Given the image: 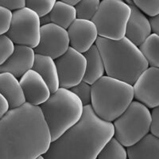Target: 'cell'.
<instances>
[{
	"label": "cell",
	"instance_id": "e575fe53",
	"mask_svg": "<svg viewBox=\"0 0 159 159\" xmlns=\"http://www.w3.org/2000/svg\"><path fill=\"white\" fill-rule=\"evenodd\" d=\"M36 159H45L43 157V156H40V157H38V158H36Z\"/></svg>",
	"mask_w": 159,
	"mask_h": 159
},
{
	"label": "cell",
	"instance_id": "e0dca14e",
	"mask_svg": "<svg viewBox=\"0 0 159 159\" xmlns=\"http://www.w3.org/2000/svg\"><path fill=\"white\" fill-rule=\"evenodd\" d=\"M32 70L42 76L51 93H54L60 88L57 70L53 59L47 56L35 54Z\"/></svg>",
	"mask_w": 159,
	"mask_h": 159
},
{
	"label": "cell",
	"instance_id": "83f0119b",
	"mask_svg": "<svg viewBox=\"0 0 159 159\" xmlns=\"http://www.w3.org/2000/svg\"><path fill=\"white\" fill-rule=\"evenodd\" d=\"M12 12L0 7V35L6 34L11 25Z\"/></svg>",
	"mask_w": 159,
	"mask_h": 159
},
{
	"label": "cell",
	"instance_id": "f1b7e54d",
	"mask_svg": "<svg viewBox=\"0 0 159 159\" xmlns=\"http://www.w3.org/2000/svg\"><path fill=\"white\" fill-rule=\"evenodd\" d=\"M150 131L152 135L159 138V107H154L150 112Z\"/></svg>",
	"mask_w": 159,
	"mask_h": 159
},
{
	"label": "cell",
	"instance_id": "4fadbf2b",
	"mask_svg": "<svg viewBox=\"0 0 159 159\" xmlns=\"http://www.w3.org/2000/svg\"><path fill=\"white\" fill-rule=\"evenodd\" d=\"M25 103L40 106L50 96L49 87L42 77L35 71L29 70L19 79Z\"/></svg>",
	"mask_w": 159,
	"mask_h": 159
},
{
	"label": "cell",
	"instance_id": "9c48e42d",
	"mask_svg": "<svg viewBox=\"0 0 159 159\" xmlns=\"http://www.w3.org/2000/svg\"><path fill=\"white\" fill-rule=\"evenodd\" d=\"M60 88L70 89L83 80L86 60L82 53L69 47L62 56L54 60Z\"/></svg>",
	"mask_w": 159,
	"mask_h": 159
},
{
	"label": "cell",
	"instance_id": "6da1fadb",
	"mask_svg": "<svg viewBox=\"0 0 159 159\" xmlns=\"http://www.w3.org/2000/svg\"><path fill=\"white\" fill-rule=\"evenodd\" d=\"M51 143L39 106L25 103L0 119V159H36Z\"/></svg>",
	"mask_w": 159,
	"mask_h": 159
},
{
	"label": "cell",
	"instance_id": "4316f807",
	"mask_svg": "<svg viewBox=\"0 0 159 159\" xmlns=\"http://www.w3.org/2000/svg\"><path fill=\"white\" fill-rule=\"evenodd\" d=\"M15 49V44L6 34L0 35V65L11 56Z\"/></svg>",
	"mask_w": 159,
	"mask_h": 159
},
{
	"label": "cell",
	"instance_id": "277c9868",
	"mask_svg": "<svg viewBox=\"0 0 159 159\" xmlns=\"http://www.w3.org/2000/svg\"><path fill=\"white\" fill-rule=\"evenodd\" d=\"M91 106L98 118L112 123L134 99L133 87L125 82L102 76L91 85Z\"/></svg>",
	"mask_w": 159,
	"mask_h": 159
},
{
	"label": "cell",
	"instance_id": "cb8c5ba5",
	"mask_svg": "<svg viewBox=\"0 0 159 159\" xmlns=\"http://www.w3.org/2000/svg\"><path fill=\"white\" fill-rule=\"evenodd\" d=\"M55 2V0H27L25 1V7L36 13L37 15L41 18L49 15Z\"/></svg>",
	"mask_w": 159,
	"mask_h": 159
},
{
	"label": "cell",
	"instance_id": "7a4b0ae2",
	"mask_svg": "<svg viewBox=\"0 0 159 159\" xmlns=\"http://www.w3.org/2000/svg\"><path fill=\"white\" fill-rule=\"evenodd\" d=\"M114 136L113 123L96 116L91 105L84 107L81 119L55 141L51 142L45 159H96Z\"/></svg>",
	"mask_w": 159,
	"mask_h": 159
},
{
	"label": "cell",
	"instance_id": "ffe728a7",
	"mask_svg": "<svg viewBox=\"0 0 159 159\" xmlns=\"http://www.w3.org/2000/svg\"><path fill=\"white\" fill-rule=\"evenodd\" d=\"M49 15L51 23L55 24L65 30H68L76 19L75 7L67 5L63 1H56Z\"/></svg>",
	"mask_w": 159,
	"mask_h": 159
},
{
	"label": "cell",
	"instance_id": "d6986e66",
	"mask_svg": "<svg viewBox=\"0 0 159 159\" xmlns=\"http://www.w3.org/2000/svg\"><path fill=\"white\" fill-rule=\"evenodd\" d=\"M83 55L86 60V68L83 80L92 85L104 76L105 69L103 60L96 45H92Z\"/></svg>",
	"mask_w": 159,
	"mask_h": 159
},
{
	"label": "cell",
	"instance_id": "7c38bea8",
	"mask_svg": "<svg viewBox=\"0 0 159 159\" xmlns=\"http://www.w3.org/2000/svg\"><path fill=\"white\" fill-rule=\"evenodd\" d=\"M69 47L80 53L87 52L95 45L98 38L97 30L92 21L76 18L67 30Z\"/></svg>",
	"mask_w": 159,
	"mask_h": 159
},
{
	"label": "cell",
	"instance_id": "5bb4252c",
	"mask_svg": "<svg viewBox=\"0 0 159 159\" xmlns=\"http://www.w3.org/2000/svg\"><path fill=\"white\" fill-rule=\"evenodd\" d=\"M34 57L35 52L32 48L15 45L11 56L0 65V73L9 72L19 80L25 72L32 69Z\"/></svg>",
	"mask_w": 159,
	"mask_h": 159
},
{
	"label": "cell",
	"instance_id": "4dcf8cb0",
	"mask_svg": "<svg viewBox=\"0 0 159 159\" xmlns=\"http://www.w3.org/2000/svg\"><path fill=\"white\" fill-rule=\"evenodd\" d=\"M149 23L151 29V33L159 36V15L150 17L149 19Z\"/></svg>",
	"mask_w": 159,
	"mask_h": 159
},
{
	"label": "cell",
	"instance_id": "1f68e13d",
	"mask_svg": "<svg viewBox=\"0 0 159 159\" xmlns=\"http://www.w3.org/2000/svg\"><path fill=\"white\" fill-rule=\"evenodd\" d=\"M9 111V105L5 98L0 95V119Z\"/></svg>",
	"mask_w": 159,
	"mask_h": 159
},
{
	"label": "cell",
	"instance_id": "ba28073f",
	"mask_svg": "<svg viewBox=\"0 0 159 159\" xmlns=\"http://www.w3.org/2000/svg\"><path fill=\"white\" fill-rule=\"evenodd\" d=\"M39 17L26 7L12 12L11 25L6 35L14 42L34 49L40 41Z\"/></svg>",
	"mask_w": 159,
	"mask_h": 159
},
{
	"label": "cell",
	"instance_id": "8992f818",
	"mask_svg": "<svg viewBox=\"0 0 159 159\" xmlns=\"http://www.w3.org/2000/svg\"><path fill=\"white\" fill-rule=\"evenodd\" d=\"M150 125V109L139 102L132 101L113 123V137L123 147H130L149 134Z\"/></svg>",
	"mask_w": 159,
	"mask_h": 159
},
{
	"label": "cell",
	"instance_id": "7402d4cb",
	"mask_svg": "<svg viewBox=\"0 0 159 159\" xmlns=\"http://www.w3.org/2000/svg\"><path fill=\"white\" fill-rule=\"evenodd\" d=\"M96 159H127V150L117 139L112 137L102 148Z\"/></svg>",
	"mask_w": 159,
	"mask_h": 159
},
{
	"label": "cell",
	"instance_id": "8fae6325",
	"mask_svg": "<svg viewBox=\"0 0 159 159\" xmlns=\"http://www.w3.org/2000/svg\"><path fill=\"white\" fill-rule=\"evenodd\" d=\"M133 87L134 99L148 108L159 106V69L148 67L137 79Z\"/></svg>",
	"mask_w": 159,
	"mask_h": 159
},
{
	"label": "cell",
	"instance_id": "ac0fdd59",
	"mask_svg": "<svg viewBox=\"0 0 159 159\" xmlns=\"http://www.w3.org/2000/svg\"><path fill=\"white\" fill-rule=\"evenodd\" d=\"M129 159H159V139L147 134L144 138L127 147Z\"/></svg>",
	"mask_w": 159,
	"mask_h": 159
},
{
	"label": "cell",
	"instance_id": "44dd1931",
	"mask_svg": "<svg viewBox=\"0 0 159 159\" xmlns=\"http://www.w3.org/2000/svg\"><path fill=\"white\" fill-rule=\"evenodd\" d=\"M139 51L147 60L149 67H159V36L151 34L139 45Z\"/></svg>",
	"mask_w": 159,
	"mask_h": 159
},
{
	"label": "cell",
	"instance_id": "d4e9b609",
	"mask_svg": "<svg viewBox=\"0 0 159 159\" xmlns=\"http://www.w3.org/2000/svg\"><path fill=\"white\" fill-rule=\"evenodd\" d=\"M69 90L74 93L81 101L83 106L91 104V85L82 80L74 87L71 88Z\"/></svg>",
	"mask_w": 159,
	"mask_h": 159
},
{
	"label": "cell",
	"instance_id": "52a82bcc",
	"mask_svg": "<svg viewBox=\"0 0 159 159\" xmlns=\"http://www.w3.org/2000/svg\"><path fill=\"white\" fill-rule=\"evenodd\" d=\"M130 15L128 4L121 0H103L92 22L96 25L98 37L118 41L125 37Z\"/></svg>",
	"mask_w": 159,
	"mask_h": 159
},
{
	"label": "cell",
	"instance_id": "5b68a950",
	"mask_svg": "<svg viewBox=\"0 0 159 159\" xmlns=\"http://www.w3.org/2000/svg\"><path fill=\"white\" fill-rule=\"evenodd\" d=\"M49 128L51 142L55 141L80 120L84 106L69 89L59 88L39 106Z\"/></svg>",
	"mask_w": 159,
	"mask_h": 159
},
{
	"label": "cell",
	"instance_id": "f546056e",
	"mask_svg": "<svg viewBox=\"0 0 159 159\" xmlns=\"http://www.w3.org/2000/svg\"><path fill=\"white\" fill-rule=\"evenodd\" d=\"M0 7L11 11L25 7V0H0Z\"/></svg>",
	"mask_w": 159,
	"mask_h": 159
},
{
	"label": "cell",
	"instance_id": "2e32d148",
	"mask_svg": "<svg viewBox=\"0 0 159 159\" xmlns=\"http://www.w3.org/2000/svg\"><path fill=\"white\" fill-rule=\"evenodd\" d=\"M0 95L9 105V110L21 107L25 103L19 80L9 72L0 73Z\"/></svg>",
	"mask_w": 159,
	"mask_h": 159
},
{
	"label": "cell",
	"instance_id": "484cf974",
	"mask_svg": "<svg viewBox=\"0 0 159 159\" xmlns=\"http://www.w3.org/2000/svg\"><path fill=\"white\" fill-rule=\"evenodd\" d=\"M136 7L146 15L150 17H154L159 15V1H143V0H134L133 1Z\"/></svg>",
	"mask_w": 159,
	"mask_h": 159
},
{
	"label": "cell",
	"instance_id": "9a60e30c",
	"mask_svg": "<svg viewBox=\"0 0 159 159\" xmlns=\"http://www.w3.org/2000/svg\"><path fill=\"white\" fill-rule=\"evenodd\" d=\"M126 2L130 7V15L126 26L125 38L139 47L152 34L149 19L136 7L133 1Z\"/></svg>",
	"mask_w": 159,
	"mask_h": 159
},
{
	"label": "cell",
	"instance_id": "836d02e7",
	"mask_svg": "<svg viewBox=\"0 0 159 159\" xmlns=\"http://www.w3.org/2000/svg\"><path fill=\"white\" fill-rule=\"evenodd\" d=\"M63 2H65V3L67 4V5H69L71 6V7H75L78 4L79 1H78V0H63Z\"/></svg>",
	"mask_w": 159,
	"mask_h": 159
},
{
	"label": "cell",
	"instance_id": "d6a6232c",
	"mask_svg": "<svg viewBox=\"0 0 159 159\" xmlns=\"http://www.w3.org/2000/svg\"><path fill=\"white\" fill-rule=\"evenodd\" d=\"M40 20V25L41 26H43V25H48V24L51 23V20L50 17H49V15H46L45 16H42L41 18H39Z\"/></svg>",
	"mask_w": 159,
	"mask_h": 159
},
{
	"label": "cell",
	"instance_id": "3957f363",
	"mask_svg": "<svg viewBox=\"0 0 159 159\" xmlns=\"http://www.w3.org/2000/svg\"><path fill=\"white\" fill-rule=\"evenodd\" d=\"M95 45L101 55L107 76L133 85L149 65L139 48L123 38L118 41L98 37Z\"/></svg>",
	"mask_w": 159,
	"mask_h": 159
},
{
	"label": "cell",
	"instance_id": "30bf717a",
	"mask_svg": "<svg viewBox=\"0 0 159 159\" xmlns=\"http://www.w3.org/2000/svg\"><path fill=\"white\" fill-rule=\"evenodd\" d=\"M69 48L67 30L52 23L41 26L39 43L34 49L35 54L47 56L56 60L62 56Z\"/></svg>",
	"mask_w": 159,
	"mask_h": 159
},
{
	"label": "cell",
	"instance_id": "603a6c76",
	"mask_svg": "<svg viewBox=\"0 0 159 159\" xmlns=\"http://www.w3.org/2000/svg\"><path fill=\"white\" fill-rule=\"evenodd\" d=\"M99 0H81L75 7L76 18L92 21L99 8Z\"/></svg>",
	"mask_w": 159,
	"mask_h": 159
}]
</instances>
